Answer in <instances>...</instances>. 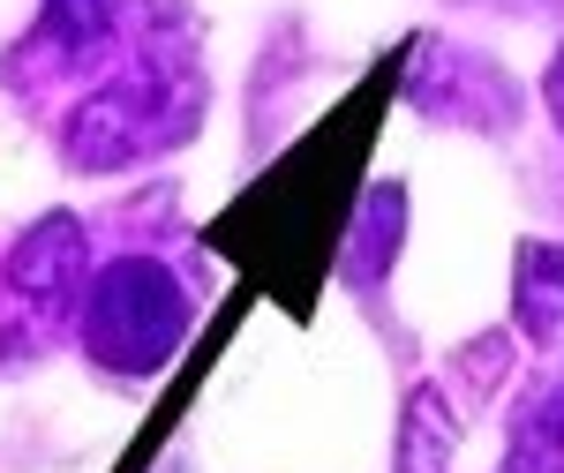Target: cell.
<instances>
[{"label":"cell","instance_id":"obj_1","mask_svg":"<svg viewBox=\"0 0 564 473\" xmlns=\"http://www.w3.org/2000/svg\"><path fill=\"white\" fill-rule=\"evenodd\" d=\"M188 331V294L174 286V271L151 256H121L90 278L84 294V345L98 369L113 376H151Z\"/></svg>","mask_w":564,"mask_h":473},{"label":"cell","instance_id":"obj_5","mask_svg":"<svg viewBox=\"0 0 564 473\" xmlns=\"http://www.w3.org/2000/svg\"><path fill=\"white\" fill-rule=\"evenodd\" d=\"M459 451V421H452V398L436 384H422L406 398V436H399V473H444Z\"/></svg>","mask_w":564,"mask_h":473},{"label":"cell","instance_id":"obj_6","mask_svg":"<svg viewBox=\"0 0 564 473\" xmlns=\"http://www.w3.org/2000/svg\"><path fill=\"white\" fill-rule=\"evenodd\" d=\"M113 8H121V0H45V31L84 53V45H98L113 31Z\"/></svg>","mask_w":564,"mask_h":473},{"label":"cell","instance_id":"obj_3","mask_svg":"<svg viewBox=\"0 0 564 473\" xmlns=\"http://www.w3.org/2000/svg\"><path fill=\"white\" fill-rule=\"evenodd\" d=\"M512 301H520V331L534 345H564V249L550 241H527L520 249V286H512Z\"/></svg>","mask_w":564,"mask_h":473},{"label":"cell","instance_id":"obj_4","mask_svg":"<svg viewBox=\"0 0 564 473\" xmlns=\"http://www.w3.org/2000/svg\"><path fill=\"white\" fill-rule=\"evenodd\" d=\"M505 473H564V384H542L505 436Z\"/></svg>","mask_w":564,"mask_h":473},{"label":"cell","instance_id":"obj_2","mask_svg":"<svg viewBox=\"0 0 564 473\" xmlns=\"http://www.w3.org/2000/svg\"><path fill=\"white\" fill-rule=\"evenodd\" d=\"M76 278H84V226L68 211H53L23 241V256H15V286L31 294V301L45 308H61V301H76Z\"/></svg>","mask_w":564,"mask_h":473},{"label":"cell","instance_id":"obj_7","mask_svg":"<svg viewBox=\"0 0 564 473\" xmlns=\"http://www.w3.org/2000/svg\"><path fill=\"white\" fill-rule=\"evenodd\" d=\"M550 106H557V121H564V53H557V68H550Z\"/></svg>","mask_w":564,"mask_h":473}]
</instances>
